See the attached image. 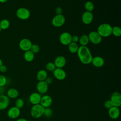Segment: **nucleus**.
I'll return each instance as SVG.
<instances>
[{
	"instance_id": "f257e3e1",
	"label": "nucleus",
	"mask_w": 121,
	"mask_h": 121,
	"mask_svg": "<svg viewBox=\"0 0 121 121\" xmlns=\"http://www.w3.org/2000/svg\"><path fill=\"white\" fill-rule=\"evenodd\" d=\"M80 61L83 64L87 65L91 63L93 56L89 49L86 46H80L77 52Z\"/></svg>"
},
{
	"instance_id": "f03ea898",
	"label": "nucleus",
	"mask_w": 121,
	"mask_h": 121,
	"mask_svg": "<svg viewBox=\"0 0 121 121\" xmlns=\"http://www.w3.org/2000/svg\"><path fill=\"white\" fill-rule=\"evenodd\" d=\"M112 27L109 24L103 23L99 26L97 32L103 37H107L112 34Z\"/></svg>"
},
{
	"instance_id": "7ed1b4c3",
	"label": "nucleus",
	"mask_w": 121,
	"mask_h": 121,
	"mask_svg": "<svg viewBox=\"0 0 121 121\" xmlns=\"http://www.w3.org/2000/svg\"><path fill=\"white\" fill-rule=\"evenodd\" d=\"M44 110V108L40 104L33 105L30 110V114L34 118L38 119L43 115Z\"/></svg>"
},
{
	"instance_id": "20e7f679",
	"label": "nucleus",
	"mask_w": 121,
	"mask_h": 121,
	"mask_svg": "<svg viewBox=\"0 0 121 121\" xmlns=\"http://www.w3.org/2000/svg\"><path fill=\"white\" fill-rule=\"evenodd\" d=\"M65 21V17L63 15H56L52 20V24L54 27H59L64 25Z\"/></svg>"
},
{
	"instance_id": "39448f33",
	"label": "nucleus",
	"mask_w": 121,
	"mask_h": 121,
	"mask_svg": "<svg viewBox=\"0 0 121 121\" xmlns=\"http://www.w3.org/2000/svg\"><path fill=\"white\" fill-rule=\"evenodd\" d=\"M17 17L21 20H26L30 16V12L26 8H20L16 11Z\"/></svg>"
},
{
	"instance_id": "423d86ee",
	"label": "nucleus",
	"mask_w": 121,
	"mask_h": 121,
	"mask_svg": "<svg viewBox=\"0 0 121 121\" xmlns=\"http://www.w3.org/2000/svg\"><path fill=\"white\" fill-rule=\"evenodd\" d=\"M88 37L89 42L94 44H99L102 41V37L97 31L90 32L88 35Z\"/></svg>"
},
{
	"instance_id": "0eeeda50",
	"label": "nucleus",
	"mask_w": 121,
	"mask_h": 121,
	"mask_svg": "<svg viewBox=\"0 0 121 121\" xmlns=\"http://www.w3.org/2000/svg\"><path fill=\"white\" fill-rule=\"evenodd\" d=\"M110 101L113 106L120 107L121 105V95L118 92H113L111 95Z\"/></svg>"
},
{
	"instance_id": "6e6552de",
	"label": "nucleus",
	"mask_w": 121,
	"mask_h": 121,
	"mask_svg": "<svg viewBox=\"0 0 121 121\" xmlns=\"http://www.w3.org/2000/svg\"><path fill=\"white\" fill-rule=\"evenodd\" d=\"M71 35L67 32L62 33L60 35L59 40L60 43L64 45H68L71 41Z\"/></svg>"
},
{
	"instance_id": "1a4fd4ad",
	"label": "nucleus",
	"mask_w": 121,
	"mask_h": 121,
	"mask_svg": "<svg viewBox=\"0 0 121 121\" xmlns=\"http://www.w3.org/2000/svg\"><path fill=\"white\" fill-rule=\"evenodd\" d=\"M32 43L30 40L27 38H23L21 39L19 43V47L23 51L26 52L30 49Z\"/></svg>"
},
{
	"instance_id": "9d476101",
	"label": "nucleus",
	"mask_w": 121,
	"mask_h": 121,
	"mask_svg": "<svg viewBox=\"0 0 121 121\" xmlns=\"http://www.w3.org/2000/svg\"><path fill=\"white\" fill-rule=\"evenodd\" d=\"M52 73L54 78L59 80H63L66 77V73L62 68H56Z\"/></svg>"
},
{
	"instance_id": "9b49d317",
	"label": "nucleus",
	"mask_w": 121,
	"mask_h": 121,
	"mask_svg": "<svg viewBox=\"0 0 121 121\" xmlns=\"http://www.w3.org/2000/svg\"><path fill=\"white\" fill-rule=\"evenodd\" d=\"M20 114V110L15 106L10 107L7 112L8 116L12 119H15L19 117Z\"/></svg>"
},
{
	"instance_id": "f8f14e48",
	"label": "nucleus",
	"mask_w": 121,
	"mask_h": 121,
	"mask_svg": "<svg viewBox=\"0 0 121 121\" xmlns=\"http://www.w3.org/2000/svg\"><path fill=\"white\" fill-rule=\"evenodd\" d=\"M93 17L94 16L91 12L86 11L82 15L81 20L84 24L89 25L92 22Z\"/></svg>"
},
{
	"instance_id": "ddd939ff",
	"label": "nucleus",
	"mask_w": 121,
	"mask_h": 121,
	"mask_svg": "<svg viewBox=\"0 0 121 121\" xmlns=\"http://www.w3.org/2000/svg\"><path fill=\"white\" fill-rule=\"evenodd\" d=\"M10 99L7 95L4 94L0 95V110L6 109L9 105Z\"/></svg>"
},
{
	"instance_id": "4468645a",
	"label": "nucleus",
	"mask_w": 121,
	"mask_h": 121,
	"mask_svg": "<svg viewBox=\"0 0 121 121\" xmlns=\"http://www.w3.org/2000/svg\"><path fill=\"white\" fill-rule=\"evenodd\" d=\"M52 103V99L51 96L49 95H44L41 97L40 104L42 105L44 108L50 107Z\"/></svg>"
},
{
	"instance_id": "2eb2a0df",
	"label": "nucleus",
	"mask_w": 121,
	"mask_h": 121,
	"mask_svg": "<svg viewBox=\"0 0 121 121\" xmlns=\"http://www.w3.org/2000/svg\"><path fill=\"white\" fill-rule=\"evenodd\" d=\"M41 97L42 96L39 93L34 92L30 95L29 97V100L30 103L32 104H40Z\"/></svg>"
},
{
	"instance_id": "dca6fc26",
	"label": "nucleus",
	"mask_w": 121,
	"mask_h": 121,
	"mask_svg": "<svg viewBox=\"0 0 121 121\" xmlns=\"http://www.w3.org/2000/svg\"><path fill=\"white\" fill-rule=\"evenodd\" d=\"M120 114V111L119 107L113 106L108 109V115L109 117L113 120L119 118Z\"/></svg>"
},
{
	"instance_id": "f3484780",
	"label": "nucleus",
	"mask_w": 121,
	"mask_h": 121,
	"mask_svg": "<svg viewBox=\"0 0 121 121\" xmlns=\"http://www.w3.org/2000/svg\"><path fill=\"white\" fill-rule=\"evenodd\" d=\"M36 89L39 94H45L48 90V85L44 81H39L36 84Z\"/></svg>"
},
{
	"instance_id": "a211bd4d",
	"label": "nucleus",
	"mask_w": 121,
	"mask_h": 121,
	"mask_svg": "<svg viewBox=\"0 0 121 121\" xmlns=\"http://www.w3.org/2000/svg\"><path fill=\"white\" fill-rule=\"evenodd\" d=\"M53 63L56 68H62L66 64V59L63 56L60 55L55 59Z\"/></svg>"
},
{
	"instance_id": "6ab92c4d",
	"label": "nucleus",
	"mask_w": 121,
	"mask_h": 121,
	"mask_svg": "<svg viewBox=\"0 0 121 121\" xmlns=\"http://www.w3.org/2000/svg\"><path fill=\"white\" fill-rule=\"evenodd\" d=\"M91 63L96 68H100L103 66L104 64V60L103 57L96 56L92 58Z\"/></svg>"
},
{
	"instance_id": "aec40b11",
	"label": "nucleus",
	"mask_w": 121,
	"mask_h": 121,
	"mask_svg": "<svg viewBox=\"0 0 121 121\" xmlns=\"http://www.w3.org/2000/svg\"><path fill=\"white\" fill-rule=\"evenodd\" d=\"M19 95L18 91L15 88H10L7 92V95L10 99H14L18 97Z\"/></svg>"
},
{
	"instance_id": "412c9836",
	"label": "nucleus",
	"mask_w": 121,
	"mask_h": 121,
	"mask_svg": "<svg viewBox=\"0 0 121 121\" xmlns=\"http://www.w3.org/2000/svg\"><path fill=\"white\" fill-rule=\"evenodd\" d=\"M48 77L47 71L44 69H41L36 74V78L39 81H44Z\"/></svg>"
},
{
	"instance_id": "4be33fe9",
	"label": "nucleus",
	"mask_w": 121,
	"mask_h": 121,
	"mask_svg": "<svg viewBox=\"0 0 121 121\" xmlns=\"http://www.w3.org/2000/svg\"><path fill=\"white\" fill-rule=\"evenodd\" d=\"M24 58L25 60L27 62L32 61L35 58V54L33 53L30 50L25 52L24 54Z\"/></svg>"
},
{
	"instance_id": "5701e85b",
	"label": "nucleus",
	"mask_w": 121,
	"mask_h": 121,
	"mask_svg": "<svg viewBox=\"0 0 121 121\" xmlns=\"http://www.w3.org/2000/svg\"><path fill=\"white\" fill-rule=\"evenodd\" d=\"M68 46V50L70 52L72 53H75L77 52L79 48L77 43L71 42Z\"/></svg>"
},
{
	"instance_id": "b1692460",
	"label": "nucleus",
	"mask_w": 121,
	"mask_h": 121,
	"mask_svg": "<svg viewBox=\"0 0 121 121\" xmlns=\"http://www.w3.org/2000/svg\"><path fill=\"white\" fill-rule=\"evenodd\" d=\"M78 42L81 46H86L89 42L88 35H83L79 38Z\"/></svg>"
},
{
	"instance_id": "393cba45",
	"label": "nucleus",
	"mask_w": 121,
	"mask_h": 121,
	"mask_svg": "<svg viewBox=\"0 0 121 121\" xmlns=\"http://www.w3.org/2000/svg\"><path fill=\"white\" fill-rule=\"evenodd\" d=\"M10 26V22L7 19H2L0 21V27L1 30H6L8 29Z\"/></svg>"
},
{
	"instance_id": "a878e982",
	"label": "nucleus",
	"mask_w": 121,
	"mask_h": 121,
	"mask_svg": "<svg viewBox=\"0 0 121 121\" xmlns=\"http://www.w3.org/2000/svg\"><path fill=\"white\" fill-rule=\"evenodd\" d=\"M85 9L86 11L91 12L94 10L95 6L94 3L91 1H87L86 2L84 5Z\"/></svg>"
},
{
	"instance_id": "bb28decb",
	"label": "nucleus",
	"mask_w": 121,
	"mask_h": 121,
	"mask_svg": "<svg viewBox=\"0 0 121 121\" xmlns=\"http://www.w3.org/2000/svg\"><path fill=\"white\" fill-rule=\"evenodd\" d=\"M116 37H120L121 35V28L118 26H115L112 28V34Z\"/></svg>"
},
{
	"instance_id": "cd10ccee",
	"label": "nucleus",
	"mask_w": 121,
	"mask_h": 121,
	"mask_svg": "<svg viewBox=\"0 0 121 121\" xmlns=\"http://www.w3.org/2000/svg\"><path fill=\"white\" fill-rule=\"evenodd\" d=\"M53 114V111L52 109L50 107H47L44 108L43 114L45 117L46 118H50Z\"/></svg>"
},
{
	"instance_id": "c85d7f7f",
	"label": "nucleus",
	"mask_w": 121,
	"mask_h": 121,
	"mask_svg": "<svg viewBox=\"0 0 121 121\" xmlns=\"http://www.w3.org/2000/svg\"><path fill=\"white\" fill-rule=\"evenodd\" d=\"M56 68L55 64L52 62H48L45 65V69L49 71H53Z\"/></svg>"
},
{
	"instance_id": "c756f323",
	"label": "nucleus",
	"mask_w": 121,
	"mask_h": 121,
	"mask_svg": "<svg viewBox=\"0 0 121 121\" xmlns=\"http://www.w3.org/2000/svg\"><path fill=\"white\" fill-rule=\"evenodd\" d=\"M24 104H25V102L24 100L22 98H17L16 100L15 105L16 107H17L19 109H20L24 106Z\"/></svg>"
},
{
	"instance_id": "7c9ffc66",
	"label": "nucleus",
	"mask_w": 121,
	"mask_h": 121,
	"mask_svg": "<svg viewBox=\"0 0 121 121\" xmlns=\"http://www.w3.org/2000/svg\"><path fill=\"white\" fill-rule=\"evenodd\" d=\"M40 47L37 44H32L30 50L34 54L37 53L40 51Z\"/></svg>"
},
{
	"instance_id": "2f4dec72",
	"label": "nucleus",
	"mask_w": 121,
	"mask_h": 121,
	"mask_svg": "<svg viewBox=\"0 0 121 121\" xmlns=\"http://www.w3.org/2000/svg\"><path fill=\"white\" fill-rule=\"evenodd\" d=\"M7 83V79L3 75H0V86H4Z\"/></svg>"
},
{
	"instance_id": "473e14b6",
	"label": "nucleus",
	"mask_w": 121,
	"mask_h": 121,
	"mask_svg": "<svg viewBox=\"0 0 121 121\" xmlns=\"http://www.w3.org/2000/svg\"><path fill=\"white\" fill-rule=\"evenodd\" d=\"M104 105V107L107 109H109L110 108H111L113 106V105L111 101H110V100H107L106 101H105Z\"/></svg>"
},
{
	"instance_id": "72a5a7b5",
	"label": "nucleus",
	"mask_w": 121,
	"mask_h": 121,
	"mask_svg": "<svg viewBox=\"0 0 121 121\" xmlns=\"http://www.w3.org/2000/svg\"><path fill=\"white\" fill-rule=\"evenodd\" d=\"M44 81L45 82V83L49 86L50 85H51L53 81L52 78L51 77H47L46 79L44 80Z\"/></svg>"
},
{
	"instance_id": "f704fd0d",
	"label": "nucleus",
	"mask_w": 121,
	"mask_h": 121,
	"mask_svg": "<svg viewBox=\"0 0 121 121\" xmlns=\"http://www.w3.org/2000/svg\"><path fill=\"white\" fill-rule=\"evenodd\" d=\"M78 40H79V37L78 35H72V37H71L72 42L77 43V42H78Z\"/></svg>"
},
{
	"instance_id": "c9c22d12",
	"label": "nucleus",
	"mask_w": 121,
	"mask_h": 121,
	"mask_svg": "<svg viewBox=\"0 0 121 121\" xmlns=\"http://www.w3.org/2000/svg\"><path fill=\"white\" fill-rule=\"evenodd\" d=\"M63 12V10L60 7H58L57 8H56V9H55V13L56 14V15H60V14H62Z\"/></svg>"
},
{
	"instance_id": "e433bc0d",
	"label": "nucleus",
	"mask_w": 121,
	"mask_h": 121,
	"mask_svg": "<svg viewBox=\"0 0 121 121\" xmlns=\"http://www.w3.org/2000/svg\"><path fill=\"white\" fill-rule=\"evenodd\" d=\"M7 71V67L2 64L0 67V71L2 73H5Z\"/></svg>"
},
{
	"instance_id": "4c0bfd02",
	"label": "nucleus",
	"mask_w": 121,
	"mask_h": 121,
	"mask_svg": "<svg viewBox=\"0 0 121 121\" xmlns=\"http://www.w3.org/2000/svg\"><path fill=\"white\" fill-rule=\"evenodd\" d=\"M5 92V88L4 86H0V95H3Z\"/></svg>"
},
{
	"instance_id": "58836bf2",
	"label": "nucleus",
	"mask_w": 121,
	"mask_h": 121,
	"mask_svg": "<svg viewBox=\"0 0 121 121\" xmlns=\"http://www.w3.org/2000/svg\"><path fill=\"white\" fill-rule=\"evenodd\" d=\"M16 121H27V120L25 118H21L18 119Z\"/></svg>"
},
{
	"instance_id": "ea45409f",
	"label": "nucleus",
	"mask_w": 121,
	"mask_h": 121,
	"mask_svg": "<svg viewBox=\"0 0 121 121\" xmlns=\"http://www.w3.org/2000/svg\"><path fill=\"white\" fill-rule=\"evenodd\" d=\"M8 0H0V3H5L7 2Z\"/></svg>"
},
{
	"instance_id": "a19ab883",
	"label": "nucleus",
	"mask_w": 121,
	"mask_h": 121,
	"mask_svg": "<svg viewBox=\"0 0 121 121\" xmlns=\"http://www.w3.org/2000/svg\"><path fill=\"white\" fill-rule=\"evenodd\" d=\"M3 64V62L2 60H1V59L0 58V67Z\"/></svg>"
},
{
	"instance_id": "79ce46f5",
	"label": "nucleus",
	"mask_w": 121,
	"mask_h": 121,
	"mask_svg": "<svg viewBox=\"0 0 121 121\" xmlns=\"http://www.w3.org/2000/svg\"><path fill=\"white\" fill-rule=\"evenodd\" d=\"M1 28H0V31H1Z\"/></svg>"
}]
</instances>
